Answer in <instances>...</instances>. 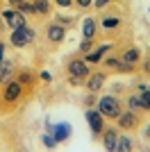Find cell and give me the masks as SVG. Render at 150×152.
<instances>
[{
	"instance_id": "30bf717a",
	"label": "cell",
	"mask_w": 150,
	"mask_h": 152,
	"mask_svg": "<svg viewBox=\"0 0 150 152\" xmlns=\"http://www.w3.org/2000/svg\"><path fill=\"white\" fill-rule=\"evenodd\" d=\"M116 121H118V127H123V129H134V127H137V123H139V118L132 114V109H130L127 114H121Z\"/></svg>"
},
{
	"instance_id": "e0dca14e",
	"label": "cell",
	"mask_w": 150,
	"mask_h": 152,
	"mask_svg": "<svg viewBox=\"0 0 150 152\" xmlns=\"http://www.w3.org/2000/svg\"><path fill=\"white\" fill-rule=\"evenodd\" d=\"M34 12L46 16L50 12V0H34Z\"/></svg>"
},
{
	"instance_id": "44dd1931",
	"label": "cell",
	"mask_w": 150,
	"mask_h": 152,
	"mask_svg": "<svg viewBox=\"0 0 150 152\" xmlns=\"http://www.w3.org/2000/svg\"><path fill=\"white\" fill-rule=\"evenodd\" d=\"M18 9H21L23 14H34V2H30V0H23V2L18 5Z\"/></svg>"
},
{
	"instance_id": "d6a6232c",
	"label": "cell",
	"mask_w": 150,
	"mask_h": 152,
	"mask_svg": "<svg viewBox=\"0 0 150 152\" xmlns=\"http://www.w3.org/2000/svg\"><path fill=\"white\" fill-rule=\"evenodd\" d=\"M7 2H9V5H12V7H16V9H18V5H21V2H23V0H7Z\"/></svg>"
},
{
	"instance_id": "d4e9b609",
	"label": "cell",
	"mask_w": 150,
	"mask_h": 152,
	"mask_svg": "<svg viewBox=\"0 0 150 152\" xmlns=\"http://www.w3.org/2000/svg\"><path fill=\"white\" fill-rule=\"evenodd\" d=\"M84 104H87V107H93L96 104V91H89V95L84 98Z\"/></svg>"
},
{
	"instance_id": "7402d4cb",
	"label": "cell",
	"mask_w": 150,
	"mask_h": 152,
	"mask_svg": "<svg viewBox=\"0 0 150 152\" xmlns=\"http://www.w3.org/2000/svg\"><path fill=\"white\" fill-rule=\"evenodd\" d=\"M57 23H59V25H71V23H75V16H66V14H57Z\"/></svg>"
},
{
	"instance_id": "83f0119b",
	"label": "cell",
	"mask_w": 150,
	"mask_h": 152,
	"mask_svg": "<svg viewBox=\"0 0 150 152\" xmlns=\"http://www.w3.org/2000/svg\"><path fill=\"white\" fill-rule=\"evenodd\" d=\"M75 2H77V7H82V9H87V7L93 5V0H75Z\"/></svg>"
},
{
	"instance_id": "d6986e66",
	"label": "cell",
	"mask_w": 150,
	"mask_h": 152,
	"mask_svg": "<svg viewBox=\"0 0 150 152\" xmlns=\"http://www.w3.org/2000/svg\"><path fill=\"white\" fill-rule=\"evenodd\" d=\"M116 150H121V152H130V150H132V141L127 139V136H121L118 143H116Z\"/></svg>"
},
{
	"instance_id": "2e32d148",
	"label": "cell",
	"mask_w": 150,
	"mask_h": 152,
	"mask_svg": "<svg viewBox=\"0 0 150 152\" xmlns=\"http://www.w3.org/2000/svg\"><path fill=\"white\" fill-rule=\"evenodd\" d=\"M139 55H141V52H139V48H130V50L123 52V61H125V64H134V61L139 59Z\"/></svg>"
},
{
	"instance_id": "3957f363",
	"label": "cell",
	"mask_w": 150,
	"mask_h": 152,
	"mask_svg": "<svg viewBox=\"0 0 150 152\" xmlns=\"http://www.w3.org/2000/svg\"><path fill=\"white\" fill-rule=\"evenodd\" d=\"M87 123L89 127H91V134L93 136H98V134H102V129H105V116L100 114L98 109H87Z\"/></svg>"
},
{
	"instance_id": "6da1fadb",
	"label": "cell",
	"mask_w": 150,
	"mask_h": 152,
	"mask_svg": "<svg viewBox=\"0 0 150 152\" xmlns=\"http://www.w3.org/2000/svg\"><path fill=\"white\" fill-rule=\"evenodd\" d=\"M98 111L105 116V118H118V116H121V102H118V98H114V95H105V98H100Z\"/></svg>"
},
{
	"instance_id": "8992f818",
	"label": "cell",
	"mask_w": 150,
	"mask_h": 152,
	"mask_svg": "<svg viewBox=\"0 0 150 152\" xmlns=\"http://www.w3.org/2000/svg\"><path fill=\"white\" fill-rule=\"evenodd\" d=\"M68 75H71V77H77V80L87 77V75H89L87 61H82V59H71V61H68Z\"/></svg>"
},
{
	"instance_id": "f546056e",
	"label": "cell",
	"mask_w": 150,
	"mask_h": 152,
	"mask_svg": "<svg viewBox=\"0 0 150 152\" xmlns=\"http://www.w3.org/2000/svg\"><path fill=\"white\" fill-rule=\"evenodd\" d=\"M55 2L59 7H71V5H73V0H55Z\"/></svg>"
},
{
	"instance_id": "cb8c5ba5",
	"label": "cell",
	"mask_w": 150,
	"mask_h": 152,
	"mask_svg": "<svg viewBox=\"0 0 150 152\" xmlns=\"http://www.w3.org/2000/svg\"><path fill=\"white\" fill-rule=\"evenodd\" d=\"M93 48V43H91V39H82V43H80V50L82 52H89Z\"/></svg>"
},
{
	"instance_id": "5bb4252c",
	"label": "cell",
	"mask_w": 150,
	"mask_h": 152,
	"mask_svg": "<svg viewBox=\"0 0 150 152\" xmlns=\"http://www.w3.org/2000/svg\"><path fill=\"white\" fill-rule=\"evenodd\" d=\"M12 73H14V64L2 59V64H0V82H7L12 77Z\"/></svg>"
},
{
	"instance_id": "4316f807",
	"label": "cell",
	"mask_w": 150,
	"mask_h": 152,
	"mask_svg": "<svg viewBox=\"0 0 150 152\" xmlns=\"http://www.w3.org/2000/svg\"><path fill=\"white\" fill-rule=\"evenodd\" d=\"M21 84H30L32 82V75L30 73H27V70H23V73H21V80H18Z\"/></svg>"
},
{
	"instance_id": "7c38bea8",
	"label": "cell",
	"mask_w": 150,
	"mask_h": 152,
	"mask_svg": "<svg viewBox=\"0 0 150 152\" xmlns=\"http://www.w3.org/2000/svg\"><path fill=\"white\" fill-rule=\"evenodd\" d=\"M96 30H98V25H96V20L89 16V18H84V23H82V37L84 39H93L96 37Z\"/></svg>"
},
{
	"instance_id": "836d02e7",
	"label": "cell",
	"mask_w": 150,
	"mask_h": 152,
	"mask_svg": "<svg viewBox=\"0 0 150 152\" xmlns=\"http://www.w3.org/2000/svg\"><path fill=\"white\" fill-rule=\"evenodd\" d=\"M143 70H146V73H150V59H148V61L143 64Z\"/></svg>"
},
{
	"instance_id": "4fadbf2b",
	"label": "cell",
	"mask_w": 150,
	"mask_h": 152,
	"mask_svg": "<svg viewBox=\"0 0 150 152\" xmlns=\"http://www.w3.org/2000/svg\"><path fill=\"white\" fill-rule=\"evenodd\" d=\"M102 84H105V73H93V75L89 77V82H87V89L89 91H100Z\"/></svg>"
},
{
	"instance_id": "603a6c76",
	"label": "cell",
	"mask_w": 150,
	"mask_h": 152,
	"mask_svg": "<svg viewBox=\"0 0 150 152\" xmlns=\"http://www.w3.org/2000/svg\"><path fill=\"white\" fill-rule=\"evenodd\" d=\"M41 141H43V145H46V148H55V145H57V139H55L50 132L43 134V139H41Z\"/></svg>"
},
{
	"instance_id": "9a60e30c",
	"label": "cell",
	"mask_w": 150,
	"mask_h": 152,
	"mask_svg": "<svg viewBox=\"0 0 150 152\" xmlns=\"http://www.w3.org/2000/svg\"><path fill=\"white\" fill-rule=\"evenodd\" d=\"M139 89H141V104H143V109H148L150 111V86H146V84H141V86H139Z\"/></svg>"
},
{
	"instance_id": "52a82bcc",
	"label": "cell",
	"mask_w": 150,
	"mask_h": 152,
	"mask_svg": "<svg viewBox=\"0 0 150 152\" xmlns=\"http://www.w3.org/2000/svg\"><path fill=\"white\" fill-rule=\"evenodd\" d=\"M46 34H48V39L52 43H62L64 37H66V30H64V25H59V23H50V25L46 27Z\"/></svg>"
},
{
	"instance_id": "7a4b0ae2",
	"label": "cell",
	"mask_w": 150,
	"mask_h": 152,
	"mask_svg": "<svg viewBox=\"0 0 150 152\" xmlns=\"http://www.w3.org/2000/svg\"><path fill=\"white\" fill-rule=\"evenodd\" d=\"M32 39H34V30L27 27V25L16 27V30L12 32V45H14V48H23V45L30 43Z\"/></svg>"
},
{
	"instance_id": "8fae6325",
	"label": "cell",
	"mask_w": 150,
	"mask_h": 152,
	"mask_svg": "<svg viewBox=\"0 0 150 152\" xmlns=\"http://www.w3.org/2000/svg\"><path fill=\"white\" fill-rule=\"evenodd\" d=\"M102 143H105V150H116V143H118V136L114 129H102Z\"/></svg>"
},
{
	"instance_id": "e575fe53",
	"label": "cell",
	"mask_w": 150,
	"mask_h": 152,
	"mask_svg": "<svg viewBox=\"0 0 150 152\" xmlns=\"http://www.w3.org/2000/svg\"><path fill=\"white\" fill-rule=\"evenodd\" d=\"M146 139H150V125L146 127Z\"/></svg>"
},
{
	"instance_id": "ffe728a7",
	"label": "cell",
	"mask_w": 150,
	"mask_h": 152,
	"mask_svg": "<svg viewBox=\"0 0 150 152\" xmlns=\"http://www.w3.org/2000/svg\"><path fill=\"white\" fill-rule=\"evenodd\" d=\"M127 107H130L132 111L143 109V104H141V95H130V98H127Z\"/></svg>"
},
{
	"instance_id": "5b68a950",
	"label": "cell",
	"mask_w": 150,
	"mask_h": 152,
	"mask_svg": "<svg viewBox=\"0 0 150 152\" xmlns=\"http://www.w3.org/2000/svg\"><path fill=\"white\" fill-rule=\"evenodd\" d=\"M2 18H5V23L12 27V30L25 25V16H23L21 9H18V12H14V9H5V12H2Z\"/></svg>"
},
{
	"instance_id": "f1b7e54d",
	"label": "cell",
	"mask_w": 150,
	"mask_h": 152,
	"mask_svg": "<svg viewBox=\"0 0 150 152\" xmlns=\"http://www.w3.org/2000/svg\"><path fill=\"white\" fill-rule=\"evenodd\" d=\"M109 2H112V0H93V7L96 9H102V7L109 5Z\"/></svg>"
},
{
	"instance_id": "4dcf8cb0",
	"label": "cell",
	"mask_w": 150,
	"mask_h": 152,
	"mask_svg": "<svg viewBox=\"0 0 150 152\" xmlns=\"http://www.w3.org/2000/svg\"><path fill=\"white\" fill-rule=\"evenodd\" d=\"M39 75H41V80H43V82H50V80H52V75H50V73H46V70H41Z\"/></svg>"
},
{
	"instance_id": "484cf974",
	"label": "cell",
	"mask_w": 150,
	"mask_h": 152,
	"mask_svg": "<svg viewBox=\"0 0 150 152\" xmlns=\"http://www.w3.org/2000/svg\"><path fill=\"white\" fill-rule=\"evenodd\" d=\"M105 64L109 66V68H116V70H118V66H121V61H118V59H114V57H107Z\"/></svg>"
},
{
	"instance_id": "ac0fdd59",
	"label": "cell",
	"mask_w": 150,
	"mask_h": 152,
	"mask_svg": "<svg viewBox=\"0 0 150 152\" xmlns=\"http://www.w3.org/2000/svg\"><path fill=\"white\" fill-rule=\"evenodd\" d=\"M121 20L116 18V16H102V27L105 30H114V27H118Z\"/></svg>"
},
{
	"instance_id": "277c9868",
	"label": "cell",
	"mask_w": 150,
	"mask_h": 152,
	"mask_svg": "<svg viewBox=\"0 0 150 152\" xmlns=\"http://www.w3.org/2000/svg\"><path fill=\"white\" fill-rule=\"evenodd\" d=\"M21 93H23V84L21 82H7L5 91H2V102L12 104V102H16L21 98Z\"/></svg>"
},
{
	"instance_id": "1f68e13d",
	"label": "cell",
	"mask_w": 150,
	"mask_h": 152,
	"mask_svg": "<svg viewBox=\"0 0 150 152\" xmlns=\"http://www.w3.org/2000/svg\"><path fill=\"white\" fill-rule=\"evenodd\" d=\"M5 41H0V64H2V59H5Z\"/></svg>"
},
{
	"instance_id": "9c48e42d",
	"label": "cell",
	"mask_w": 150,
	"mask_h": 152,
	"mask_svg": "<svg viewBox=\"0 0 150 152\" xmlns=\"http://www.w3.org/2000/svg\"><path fill=\"white\" fill-rule=\"evenodd\" d=\"M107 50H112V45H109V43L100 45V48H96V50H89V52H87V57H84V61H87V64H98Z\"/></svg>"
},
{
	"instance_id": "ba28073f",
	"label": "cell",
	"mask_w": 150,
	"mask_h": 152,
	"mask_svg": "<svg viewBox=\"0 0 150 152\" xmlns=\"http://www.w3.org/2000/svg\"><path fill=\"white\" fill-rule=\"evenodd\" d=\"M52 136L57 139V143H64V141L71 136V125L66 121H62V123H57L55 125V129H52Z\"/></svg>"
}]
</instances>
